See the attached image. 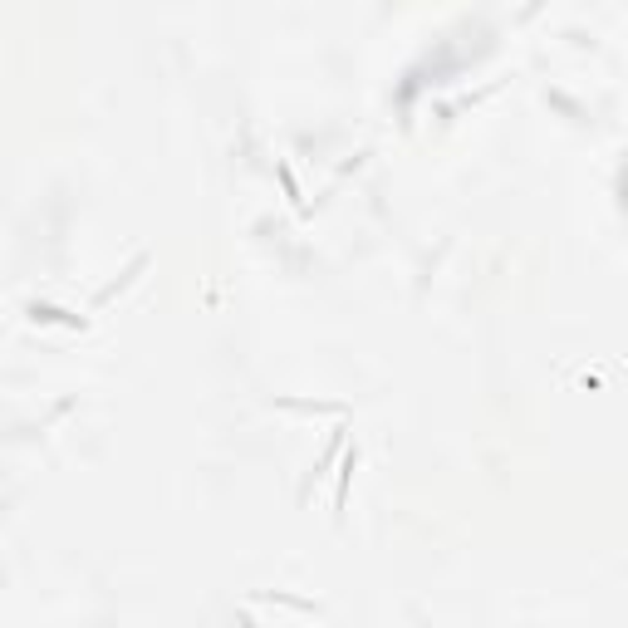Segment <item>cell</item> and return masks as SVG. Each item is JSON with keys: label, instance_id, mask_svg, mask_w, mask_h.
I'll return each mask as SVG.
<instances>
[{"label": "cell", "instance_id": "obj_1", "mask_svg": "<svg viewBox=\"0 0 628 628\" xmlns=\"http://www.w3.org/2000/svg\"><path fill=\"white\" fill-rule=\"evenodd\" d=\"M280 182H285V197L300 207V187H295V177H290V167H285V162H280Z\"/></svg>", "mask_w": 628, "mask_h": 628}, {"label": "cell", "instance_id": "obj_2", "mask_svg": "<svg viewBox=\"0 0 628 628\" xmlns=\"http://www.w3.org/2000/svg\"><path fill=\"white\" fill-rule=\"evenodd\" d=\"M354 462H359V452H349V457H344V472H349V467H354ZM344 501H349V476H344V481H339V510H344Z\"/></svg>", "mask_w": 628, "mask_h": 628}]
</instances>
